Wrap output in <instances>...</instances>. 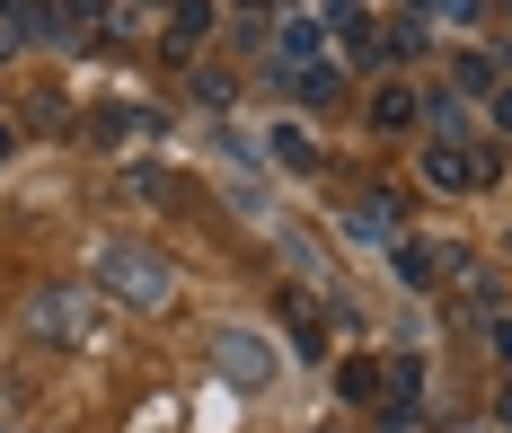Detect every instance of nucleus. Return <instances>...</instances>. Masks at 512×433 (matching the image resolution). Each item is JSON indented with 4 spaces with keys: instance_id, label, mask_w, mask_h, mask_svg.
<instances>
[{
    "instance_id": "nucleus-1",
    "label": "nucleus",
    "mask_w": 512,
    "mask_h": 433,
    "mask_svg": "<svg viewBox=\"0 0 512 433\" xmlns=\"http://www.w3.org/2000/svg\"><path fill=\"white\" fill-rule=\"evenodd\" d=\"M89 283L115 292V301H133V310H159L168 301V257L133 248V239H89Z\"/></svg>"
},
{
    "instance_id": "nucleus-2",
    "label": "nucleus",
    "mask_w": 512,
    "mask_h": 433,
    "mask_svg": "<svg viewBox=\"0 0 512 433\" xmlns=\"http://www.w3.org/2000/svg\"><path fill=\"white\" fill-rule=\"evenodd\" d=\"M27 327L45 345H98L106 336V310H98V283H45L27 301Z\"/></svg>"
},
{
    "instance_id": "nucleus-3",
    "label": "nucleus",
    "mask_w": 512,
    "mask_h": 433,
    "mask_svg": "<svg viewBox=\"0 0 512 433\" xmlns=\"http://www.w3.org/2000/svg\"><path fill=\"white\" fill-rule=\"evenodd\" d=\"M212 363L239 380V389H265V380H274V345L248 336V327H221V336H212Z\"/></svg>"
},
{
    "instance_id": "nucleus-4",
    "label": "nucleus",
    "mask_w": 512,
    "mask_h": 433,
    "mask_svg": "<svg viewBox=\"0 0 512 433\" xmlns=\"http://www.w3.org/2000/svg\"><path fill=\"white\" fill-rule=\"evenodd\" d=\"M345 230H354V239H389V204H362V213H345Z\"/></svg>"
},
{
    "instance_id": "nucleus-5",
    "label": "nucleus",
    "mask_w": 512,
    "mask_h": 433,
    "mask_svg": "<svg viewBox=\"0 0 512 433\" xmlns=\"http://www.w3.org/2000/svg\"><path fill=\"white\" fill-rule=\"evenodd\" d=\"M0 151H9V133H0Z\"/></svg>"
}]
</instances>
